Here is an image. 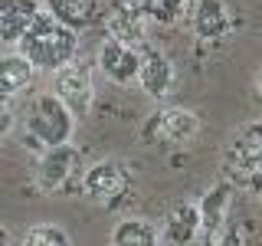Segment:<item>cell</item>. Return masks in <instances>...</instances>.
<instances>
[{
	"label": "cell",
	"mask_w": 262,
	"mask_h": 246,
	"mask_svg": "<svg viewBox=\"0 0 262 246\" xmlns=\"http://www.w3.org/2000/svg\"><path fill=\"white\" fill-rule=\"evenodd\" d=\"M259 197H262V194H259Z\"/></svg>",
	"instance_id": "cell-24"
},
{
	"label": "cell",
	"mask_w": 262,
	"mask_h": 246,
	"mask_svg": "<svg viewBox=\"0 0 262 246\" xmlns=\"http://www.w3.org/2000/svg\"><path fill=\"white\" fill-rule=\"evenodd\" d=\"M43 4H46V13H53L59 23L72 27L76 33L85 30L102 10V0H43Z\"/></svg>",
	"instance_id": "cell-15"
},
{
	"label": "cell",
	"mask_w": 262,
	"mask_h": 246,
	"mask_svg": "<svg viewBox=\"0 0 262 246\" xmlns=\"http://www.w3.org/2000/svg\"><path fill=\"white\" fill-rule=\"evenodd\" d=\"M16 49L36 72H56L79 53V33L59 23L53 13L39 10V16L30 23V30L16 39Z\"/></svg>",
	"instance_id": "cell-1"
},
{
	"label": "cell",
	"mask_w": 262,
	"mask_h": 246,
	"mask_svg": "<svg viewBox=\"0 0 262 246\" xmlns=\"http://www.w3.org/2000/svg\"><path fill=\"white\" fill-rule=\"evenodd\" d=\"M105 30H108V39L125 46H141L147 39V20L138 10H131L125 0H115L105 10Z\"/></svg>",
	"instance_id": "cell-10"
},
{
	"label": "cell",
	"mask_w": 262,
	"mask_h": 246,
	"mask_svg": "<svg viewBox=\"0 0 262 246\" xmlns=\"http://www.w3.org/2000/svg\"><path fill=\"white\" fill-rule=\"evenodd\" d=\"M82 177V154L79 148L72 145H56L46 148L36 161V187L43 194H66V191H76Z\"/></svg>",
	"instance_id": "cell-5"
},
{
	"label": "cell",
	"mask_w": 262,
	"mask_h": 246,
	"mask_svg": "<svg viewBox=\"0 0 262 246\" xmlns=\"http://www.w3.org/2000/svg\"><path fill=\"white\" fill-rule=\"evenodd\" d=\"M39 10H43L39 0H0V43L16 46V39L30 30Z\"/></svg>",
	"instance_id": "cell-14"
},
{
	"label": "cell",
	"mask_w": 262,
	"mask_h": 246,
	"mask_svg": "<svg viewBox=\"0 0 262 246\" xmlns=\"http://www.w3.org/2000/svg\"><path fill=\"white\" fill-rule=\"evenodd\" d=\"M256 92H259V98H262V69H259V76H256Z\"/></svg>",
	"instance_id": "cell-23"
},
{
	"label": "cell",
	"mask_w": 262,
	"mask_h": 246,
	"mask_svg": "<svg viewBox=\"0 0 262 246\" xmlns=\"http://www.w3.org/2000/svg\"><path fill=\"white\" fill-rule=\"evenodd\" d=\"M23 246H76L59 223H33L23 236Z\"/></svg>",
	"instance_id": "cell-19"
},
{
	"label": "cell",
	"mask_w": 262,
	"mask_h": 246,
	"mask_svg": "<svg viewBox=\"0 0 262 246\" xmlns=\"http://www.w3.org/2000/svg\"><path fill=\"white\" fill-rule=\"evenodd\" d=\"M203 246H243V233L236 227H223L220 233H213Z\"/></svg>",
	"instance_id": "cell-20"
},
{
	"label": "cell",
	"mask_w": 262,
	"mask_h": 246,
	"mask_svg": "<svg viewBox=\"0 0 262 246\" xmlns=\"http://www.w3.org/2000/svg\"><path fill=\"white\" fill-rule=\"evenodd\" d=\"M200 131V118L190 109H161L144 121V141H164V145H180L190 141Z\"/></svg>",
	"instance_id": "cell-7"
},
{
	"label": "cell",
	"mask_w": 262,
	"mask_h": 246,
	"mask_svg": "<svg viewBox=\"0 0 262 246\" xmlns=\"http://www.w3.org/2000/svg\"><path fill=\"white\" fill-rule=\"evenodd\" d=\"M190 27L196 39L203 43H220L233 33V13H229L226 0H196L190 10Z\"/></svg>",
	"instance_id": "cell-9"
},
{
	"label": "cell",
	"mask_w": 262,
	"mask_h": 246,
	"mask_svg": "<svg viewBox=\"0 0 262 246\" xmlns=\"http://www.w3.org/2000/svg\"><path fill=\"white\" fill-rule=\"evenodd\" d=\"M33 76H36V69H33L20 53L0 56V98H13V95L27 92Z\"/></svg>",
	"instance_id": "cell-17"
},
{
	"label": "cell",
	"mask_w": 262,
	"mask_h": 246,
	"mask_svg": "<svg viewBox=\"0 0 262 246\" xmlns=\"http://www.w3.org/2000/svg\"><path fill=\"white\" fill-rule=\"evenodd\" d=\"M131 10H138L147 23H177L187 10V0H125Z\"/></svg>",
	"instance_id": "cell-18"
},
{
	"label": "cell",
	"mask_w": 262,
	"mask_h": 246,
	"mask_svg": "<svg viewBox=\"0 0 262 246\" xmlns=\"http://www.w3.org/2000/svg\"><path fill=\"white\" fill-rule=\"evenodd\" d=\"M72 131H76V115L53 92H39L30 102L27 118H23V135H27L30 145H36L39 151L56 148V145H69Z\"/></svg>",
	"instance_id": "cell-3"
},
{
	"label": "cell",
	"mask_w": 262,
	"mask_h": 246,
	"mask_svg": "<svg viewBox=\"0 0 262 246\" xmlns=\"http://www.w3.org/2000/svg\"><path fill=\"white\" fill-rule=\"evenodd\" d=\"M13 125H16V115H13V109H10V102H7V98H0V138L10 135Z\"/></svg>",
	"instance_id": "cell-21"
},
{
	"label": "cell",
	"mask_w": 262,
	"mask_h": 246,
	"mask_svg": "<svg viewBox=\"0 0 262 246\" xmlns=\"http://www.w3.org/2000/svg\"><path fill=\"white\" fill-rule=\"evenodd\" d=\"M233 194L236 191H233L229 180H216V184L203 194V200L196 203V210H200V233L207 236V240L226 227V213L233 207Z\"/></svg>",
	"instance_id": "cell-11"
},
{
	"label": "cell",
	"mask_w": 262,
	"mask_h": 246,
	"mask_svg": "<svg viewBox=\"0 0 262 246\" xmlns=\"http://www.w3.org/2000/svg\"><path fill=\"white\" fill-rule=\"evenodd\" d=\"M98 69L105 72V79L115 82V86H131L138 82V69H141V53L135 46L115 43V39H105L98 46Z\"/></svg>",
	"instance_id": "cell-8"
},
{
	"label": "cell",
	"mask_w": 262,
	"mask_h": 246,
	"mask_svg": "<svg viewBox=\"0 0 262 246\" xmlns=\"http://www.w3.org/2000/svg\"><path fill=\"white\" fill-rule=\"evenodd\" d=\"M174 63L167 59L164 53H158V49H151V53L141 56V69H138V86L144 89V95L151 98H167L170 89H174Z\"/></svg>",
	"instance_id": "cell-13"
},
{
	"label": "cell",
	"mask_w": 262,
	"mask_h": 246,
	"mask_svg": "<svg viewBox=\"0 0 262 246\" xmlns=\"http://www.w3.org/2000/svg\"><path fill=\"white\" fill-rule=\"evenodd\" d=\"M0 246H10V230L0 223Z\"/></svg>",
	"instance_id": "cell-22"
},
{
	"label": "cell",
	"mask_w": 262,
	"mask_h": 246,
	"mask_svg": "<svg viewBox=\"0 0 262 246\" xmlns=\"http://www.w3.org/2000/svg\"><path fill=\"white\" fill-rule=\"evenodd\" d=\"M131 184H135V174H131L128 164L118 158H105V161H95L82 171L79 194L85 200L98 203V207H118L131 194Z\"/></svg>",
	"instance_id": "cell-4"
},
{
	"label": "cell",
	"mask_w": 262,
	"mask_h": 246,
	"mask_svg": "<svg viewBox=\"0 0 262 246\" xmlns=\"http://www.w3.org/2000/svg\"><path fill=\"white\" fill-rule=\"evenodd\" d=\"M223 180L233 191L262 194V121H249L236 131L223 154Z\"/></svg>",
	"instance_id": "cell-2"
},
{
	"label": "cell",
	"mask_w": 262,
	"mask_h": 246,
	"mask_svg": "<svg viewBox=\"0 0 262 246\" xmlns=\"http://www.w3.org/2000/svg\"><path fill=\"white\" fill-rule=\"evenodd\" d=\"M200 236V210L196 203L180 200L167 210L164 217V230H161V243L167 246H190Z\"/></svg>",
	"instance_id": "cell-12"
},
{
	"label": "cell",
	"mask_w": 262,
	"mask_h": 246,
	"mask_svg": "<svg viewBox=\"0 0 262 246\" xmlns=\"http://www.w3.org/2000/svg\"><path fill=\"white\" fill-rule=\"evenodd\" d=\"M112 246H161V230L144 217H125L112 230Z\"/></svg>",
	"instance_id": "cell-16"
},
{
	"label": "cell",
	"mask_w": 262,
	"mask_h": 246,
	"mask_svg": "<svg viewBox=\"0 0 262 246\" xmlns=\"http://www.w3.org/2000/svg\"><path fill=\"white\" fill-rule=\"evenodd\" d=\"M53 95L59 98V102L69 109L76 118H82V115H89V109H92L95 102V86H92V72L85 69L82 63H66L62 69L53 72Z\"/></svg>",
	"instance_id": "cell-6"
}]
</instances>
